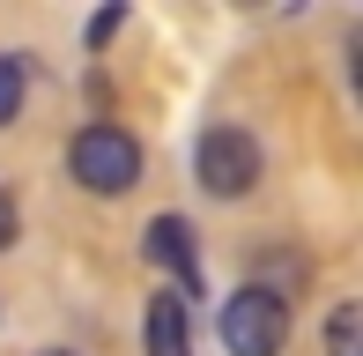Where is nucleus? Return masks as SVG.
Segmentation results:
<instances>
[{
  "label": "nucleus",
  "instance_id": "nucleus-1",
  "mask_svg": "<svg viewBox=\"0 0 363 356\" xmlns=\"http://www.w3.org/2000/svg\"><path fill=\"white\" fill-rule=\"evenodd\" d=\"M223 349L230 356H282L289 342V304H282V289H267V282H245L238 297H223Z\"/></svg>",
  "mask_w": 363,
  "mask_h": 356
},
{
  "label": "nucleus",
  "instance_id": "nucleus-2",
  "mask_svg": "<svg viewBox=\"0 0 363 356\" xmlns=\"http://www.w3.org/2000/svg\"><path fill=\"white\" fill-rule=\"evenodd\" d=\"M67 171L89 193H126V186H141V141L126 126H111V119H89L74 134V149H67Z\"/></svg>",
  "mask_w": 363,
  "mask_h": 356
},
{
  "label": "nucleus",
  "instance_id": "nucleus-3",
  "mask_svg": "<svg viewBox=\"0 0 363 356\" xmlns=\"http://www.w3.org/2000/svg\"><path fill=\"white\" fill-rule=\"evenodd\" d=\"M193 178H201V193H216V201H238V193L259 186V141L245 134V126L216 119L201 134V149H193Z\"/></svg>",
  "mask_w": 363,
  "mask_h": 356
},
{
  "label": "nucleus",
  "instance_id": "nucleus-4",
  "mask_svg": "<svg viewBox=\"0 0 363 356\" xmlns=\"http://www.w3.org/2000/svg\"><path fill=\"white\" fill-rule=\"evenodd\" d=\"M148 356H193L186 289H156V297H148Z\"/></svg>",
  "mask_w": 363,
  "mask_h": 356
},
{
  "label": "nucleus",
  "instance_id": "nucleus-5",
  "mask_svg": "<svg viewBox=\"0 0 363 356\" xmlns=\"http://www.w3.org/2000/svg\"><path fill=\"white\" fill-rule=\"evenodd\" d=\"M141 252H148L156 267H171L178 282L193 289V223H186V216H156V223H148V238H141Z\"/></svg>",
  "mask_w": 363,
  "mask_h": 356
},
{
  "label": "nucleus",
  "instance_id": "nucleus-6",
  "mask_svg": "<svg viewBox=\"0 0 363 356\" xmlns=\"http://www.w3.org/2000/svg\"><path fill=\"white\" fill-rule=\"evenodd\" d=\"M356 334H363V304H341L326 319V356H356Z\"/></svg>",
  "mask_w": 363,
  "mask_h": 356
},
{
  "label": "nucleus",
  "instance_id": "nucleus-7",
  "mask_svg": "<svg viewBox=\"0 0 363 356\" xmlns=\"http://www.w3.org/2000/svg\"><path fill=\"white\" fill-rule=\"evenodd\" d=\"M15 111H23V60L0 52V126H8Z\"/></svg>",
  "mask_w": 363,
  "mask_h": 356
},
{
  "label": "nucleus",
  "instance_id": "nucleus-8",
  "mask_svg": "<svg viewBox=\"0 0 363 356\" xmlns=\"http://www.w3.org/2000/svg\"><path fill=\"white\" fill-rule=\"evenodd\" d=\"M119 23H126V0H111L104 15H89V45H96V52L111 45V30H119Z\"/></svg>",
  "mask_w": 363,
  "mask_h": 356
},
{
  "label": "nucleus",
  "instance_id": "nucleus-9",
  "mask_svg": "<svg viewBox=\"0 0 363 356\" xmlns=\"http://www.w3.org/2000/svg\"><path fill=\"white\" fill-rule=\"evenodd\" d=\"M8 238H15V208L0 201V245H8Z\"/></svg>",
  "mask_w": 363,
  "mask_h": 356
},
{
  "label": "nucleus",
  "instance_id": "nucleus-10",
  "mask_svg": "<svg viewBox=\"0 0 363 356\" xmlns=\"http://www.w3.org/2000/svg\"><path fill=\"white\" fill-rule=\"evenodd\" d=\"M38 356H74V349H38Z\"/></svg>",
  "mask_w": 363,
  "mask_h": 356
}]
</instances>
